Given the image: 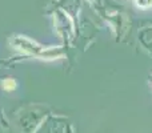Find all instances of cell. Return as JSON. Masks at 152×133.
I'll return each instance as SVG.
<instances>
[{
	"label": "cell",
	"instance_id": "6da1fadb",
	"mask_svg": "<svg viewBox=\"0 0 152 133\" xmlns=\"http://www.w3.org/2000/svg\"><path fill=\"white\" fill-rule=\"evenodd\" d=\"M3 86H4V89H7V91H12V89H15L16 84L13 80H11V78H7V80L3 83Z\"/></svg>",
	"mask_w": 152,
	"mask_h": 133
}]
</instances>
